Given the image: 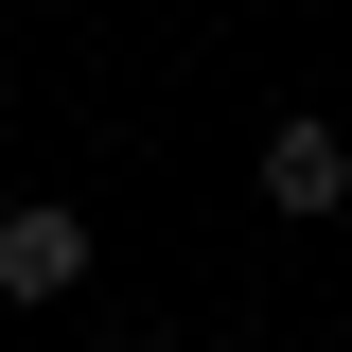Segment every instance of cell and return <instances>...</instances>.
<instances>
[{
  "label": "cell",
  "mask_w": 352,
  "mask_h": 352,
  "mask_svg": "<svg viewBox=\"0 0 352 352\" xmlns=\"http://www.w3.org/2000/svg\"><path fill=\"white\" fill-rule=\"evenodd\" d=\"M335 352H352V335H335Z\"/></svg>",
  "instance_id": "obj_3"
},
{
  "label": "cell",
  "mask_w": 352,
  "mask_h": 352,
  "mask_svg": "<svg viewBox=\"0 0 352 352\" xmlns=\"http://www.w3.org/2000/svg\"><path fill=\"white\" fill-rule=\"evenodd\" d=\"M247 176H264V212H282V229H335V212H352V141L317 124V106H300V124H264Z\"/></svg>",
  "instance_id": "obj_2"
},
{
  "label": "cell",
  "mask_w": 352,
  "mask_h": 352,
  "mask_svg": "<svg viewBox=\"0 0 352 352\" xmlns=\"http://www.w3.org/2000/svg\"><path fill=\"white\" fill-rule=\"evenodd\" d=\"M0 300L36 317V300H88V212L71 194H18V212H0Z\"/></svg>",
  "instance_id": "obj_1"
}]
</instances>
